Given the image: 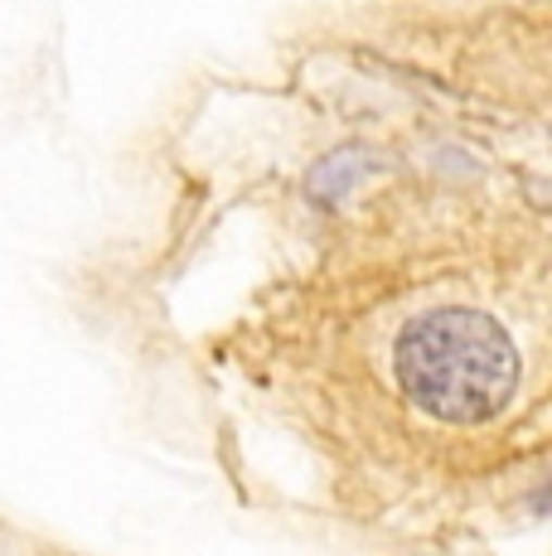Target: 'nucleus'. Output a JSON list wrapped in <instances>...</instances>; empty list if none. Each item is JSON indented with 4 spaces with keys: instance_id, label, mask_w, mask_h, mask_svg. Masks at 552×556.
<instances>
[{
    "instance_id": "obj_1",
    "label": "nucleus",
    "mask_w": 552,
    "mask_h": 556,
    "mask_svg": "<svg viewBox=\"0 0 552 556\" xmlns=\"http://www.w3.org/2000/svg\"><path fill=\"white\" fill-rule=\"evenodd\" d=\"M398 388L417 412L446 426L494 421L518 392V349L480 309H431L392 344Z\"/></svg>"
}]
</instances>
